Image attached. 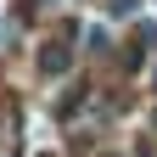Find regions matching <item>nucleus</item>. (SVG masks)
<instances>
[{"mask_svg": "<svg viewBox=\"0 0 157 157\" xmlns=\"http://www.w3.org/2000/svg\"><path fill=\"white\" fill-rule=\"evenodd\" d=\"M39 67H45V73H67V51H62V45H45Z\"/></svg>", "mask_w": 157, "mask_h": 157, "instance_id": "f257e3e1", "label": "nucleus"}]
</instances>
